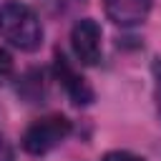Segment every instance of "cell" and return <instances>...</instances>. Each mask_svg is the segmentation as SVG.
Returning <instances> with one entry per match:
<instances>
[{"instance_id":"cell-1","label":"cell","mask_w":161,"mask_h":161,"mask_svg":"<svg viewBox=\"0 0 161 161\" xmlns=\"http://www.w3.org/2000/svg\"><path fill=\"white\" fill-rule=\"evenodd\" d=\"M0 35L20 50H35L43 40V25L33 8L8 0L0 5Z\"/></svg>"},{"instance_id":"cell-2","label":"cell","mask_w":161,"mask_h":161,"mask_svg":"<svg viewBox=\"0 0 161 161\" xmlns=\"http://www.w3.org/2000/svg\"><path fill=\"white\" fill-rule=\"evenodd\" d=\"M70 133V121L60 113H50V116H43L38 121H33L25 133H23V148L33 156H40V153H48L53 151L55 146H60Z\"/></svg>"},{"instance_id":"cell-3","label":"cell","mask_w":161,"mask_h":161,"mask_svg":"<svg viewBox=\"0 0 161 161\" xmlns=\"http://www.w3.org/2000/svg\"><path fill=\"white\" fill-rule=\"evenodd\" d=\"M70 45L83 65H96L101 60V28L96 20L83 18L70 30Z\"/></svg>"},{"instance_id":"cell-4","label":"cell","mask_w":161,"mask_h":161,"mask_svg":"<svg viewBox=\"0 0 161 161\" xmlns=\"http://www.w3.org/2000/svg\"><path fill=\"white\" fill-rule=\"evenodd\" d=\"M55 78H58V83L63 86V91L68 93V98L75 103V106H88V103H93V88L86 83V78L68 63V58L65 55H55Z\"/></svg>"},{"instance_id":"cell-5","label":"cell","mask_w":161,"mask_h":161,"mask_svg":"<svg viewBox=\"0 0 161 161\" xmlns=\"http://www.w3.org/2000/svg\"><path fill=\"white\" fill-rule=\"evenodd\" d=\"M108 20H113L121 28H131L146 20L151 10V0H103Z\"/></svg>"},{"instance_id":"cell-6","label":"cell","mask_w":161,"mask_h":161,"mask_svg":"<svg viewBox=\"0 0 161 161\" xmlns=\"http://www.w3.org/2000/svg\"><path fill=\"white\" fill-rule=\"evenodd\" d=\"M40 5H43V10L48 15H65L73 8L83 5V0H40Z\"/></svg>"},{"instance_id":"cell-7","label":"cell","mask_w":161,"mask_h":161,"mask_svg":"<svg viewBox=\"0 0 161 161\" xmlns=\"http://www.w3.org/2000/svg\"><path fill=\"white\" fill-rule=\"evenodd\" d=\"M13 78V58L5 48H0V86H5Z\"/></svg>"},{"instance_id":"cell-8","label":"cell","mask_w":161,"mask_h":161,"mask_svg":"<svg viewBox=\"0 0 161 161\" xmlns=\"http://www.w3.org/2000/svg\"><path fill=\"white\" fill-rule=\"evenodd\" d=\"M103 161H146V158H141L136 153H128V151H111V153L103 156Z\"/></svg>"},{"instance_id":"cell-9","label":"cell","mask_w":161,"mask_h":161,"mask_svg":"<svg viewBox=\"0 0 161 161\" xmlns=\"http://www.w3.org/2000/svg\"><path fill=\"white\" fill-rule=\"evenodd\" d=\"M153 101H156V111L161 116V63L156 65V88H153Z\"/></svg>"},{"instance_id":"cell-10","label":"cell","mask_w":161,"mask_h":161,"mask_svg":"<svg viewBox=\"0 0 161 161\" xmlns=\"http://www.w3.org/2000/svg\"><path fill=\"white\" fill-rule=\"evenodd\" d=\"M0 161H13V148L3 136H0Z\"/></svg>"}]
</instances>
